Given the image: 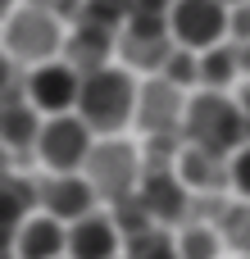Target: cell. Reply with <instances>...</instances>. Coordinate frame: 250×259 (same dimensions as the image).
Here are the masks:
<instances>
[{"mask_svg":"<svg viewBox=\"0 0 250 259\" xmlns=\"http://www.w3.org/2000/svg\"><path fill=\"white\" fill-rule=\"evenodd\" d=\"M237 68L246 73V82H250V41H246V46H237Z\"/></svg>","mask_w":250,"mask_h":259,"instance_id":"obj_28","label":"cell"},{"mask_svg":"<svg viewBox=\"0 0 250 259\" xmlns=\"http://www.w3.org/2000/svg\"><path fill=\"white\" fill-rule=\"evenodd\" d=\"M223 5H228V9H237V5H246V0H223Z\"/></svg>","mask_w":250,"mask_h":259,"instance_id":"obj_30","label":"cell"},{"mask_svg":"<svg viewBox=\"0 0 250 259\" xmlns=\"http://www.w3.org/2000/svg\"><path fill=\"white\" fill-rule=\"evenodd\" d=\"M187 105L191 100L182 96V87H173L169 77H146L137 96V123L146 137H173L187 123Z\"/></svg>","mask_w":250,"mask_h":259,"instance_id":"obj_9","label":"cell"},{"mask_svg":"<svg viewBox=\"0 0 250 259\" xmlns=\"http://www.w3.org/2000/svg\"><path fill=\"white\" fill-rule=\"evenodd\" d=\"M64 46H68V36L59 27V14H50V9L23 5L5 23V59H18L27 73L41 68V64H55V55Z\"/></svg>","mask_w":250,"mask_h":259,"instance_id":"obj_3","label":"cell"},{"mask_svg":"<svg viewBox=\"0 0 250 259\" xmlns=\"http://www.w3.org/2000/svg\"><path fill=\"white\" fill-rule=\"evenodd\" d=\"M232 36H237V46L250 41V5H237L232 9Z\"/></svg>","mask_w":250,"mask_h":259,"instance_id":"obj_26","label":"cell"},{"mask_svg":"<svg viewBox=\"0 0 250 259\" xmlns=\"http://www.w3.org/2000/svg\"><path fill=\"white\" fill-rule=\"evenodd\" d=\"M232 191L250 205V146H241V150L232 155Z\"/></svg>","mask_w":250,"mask_h":259,"instance_id":"obj_25","label":"cell"},{"mask_svg":"<svg viewBox=\"0 0 250 259\" xmlns=\"http://www.w3.org/2000/svg\"><path fill=\"white\" fill-rule=\"evenodd\" d=\"M178 0H137V9H155V14H169Z\"/></svg>","mask_w":250,"mask_h":259,"instance_id":"obj_27","label":"cell"},{"mask_svg":"<svg viewBox=\"0 0 250 259\" xmlns=\"http://www.w3.org/2000/svg\"><path fill=\"white\" fill-rule=\"evenodd\" d=\"M64 250H68L64 223L50 219V214H32V219L18 228V237L5 246V259H59Z\"/></svg>","mask_w":250,"mask_h":259,"instance_id":"obj_12","label":"cell"},{"mask_svg":"<svg viewBox=\"0 0 250 259\" xmlns=\"http://www.w3.org/2000/svg\"><path fill=\"white\" fill-rule=\"evenodd\" d=\"M159 77H169V82H173V87H182V91H187V87H196V82H200V55L178 46V50H173V59L164 64V73H159Z\"/></svg>","mask_w":250,"mask_h":259,"instance_id":"obj_24","label":"cell"},{"mask_svg":"<svg viewBox=\"0 0 250 259\" xmlns=\"http://www.w3.org/2000/svg\"><path fill=\"white\" fill-rule=\"evenodd\" d=\"M82 178L96 187V196H100V200L118 205V200H128V196H137V191H141L146 164H141V155H137L128 141H100V146L91 150V159H87Z\"/></svg>","mask_w":250,"mask_h":259,"instance_id":"obj_4","label":"cell"},{"mask_svg":"<svg viewBox=\"0 0 250 259\" xmlns=\"http://www.w3.org/2000/svg\"><path fill=\"white\" fill-rule=\"evenodd\" d=\"M123 232L109 214H91L77 228H68V259H118Z\"/></svg>","mask_w":250,"mask_h":259,"instance_id":"obj_15","label":"cell"},{"mask_svg":"<svg viewBox=\"0 0 250 259\" xmlns=\"http://www.w3.org/2000/svg\"><path fill=\"white\" fill-rule=\"evenodd\" d=\"M237 105L246 109V118H250V82H241V96H237Z\"/></svg>","mask_w":250,"mask_h":259,"instance_id":"obj_29","label":"cell"},{"mask_svg":"<svg viewBox=\"0 0 250 259\" xmlns=\"http://www.w3.org/2000/svg\"><path fill=\"white\" fill-rule=\"evenodd\" d=\"M118 50H123V59L132 64V68H141V73H164V64L173 59V27H169V14H155V9H137L132 18H128V27H123V36H118Z\"/></svg>","mask_w":250,"mask_h":259,"instance_id":"obj_6","label":"cell"},{"mask_svg":"<svg viewBox=\"0 0 250 259\" xmlns=\"http://www.w3.org/2000/svg\"><path fill=\"white\" fill-rule=\"evenodd\" d=\"M219 232H223V241H228L237 255H250V205L246 200H232V205H228Z\"/></svg>","mask_w":250,"mask_h":259,"instance_id":"obj_22","label":"cell"},{"mask_svg":"<svg viewBox=\"0 0 250 259\" xmlns=\"http://www.w3.org/2000/svg\"><path fill=\"white\" fill-rule=\"evenodd\" d=\"M178 178H182L191 191L223 196V191H232V159H219V155H210V150L182 146V155H178Z\"/></svg>","mask_w":250,"mask_h":259,"instance_id":"obj_14","label":"cell"},{"mask_svg":"<svg viewBox=\"0 0 250 259\" xmlns=\"http://www.w3.org/2000/svg\"><path fill=\"white\" fill-rule=\"evenodd\" d=\"M114 46H118V41H114L109 27L77 18V27L68 32V46H64V64H73L82 77H91V73L109 68V50H114Z\"/></svg>","mask_w":250,"mask_h":259,"instance_id":"obj_13","label":"cell"},{"mask_svg":"<svg viewBox=\"0 0 250 259\" xmlns=\"http://www.w3.org/2000/svg\"><path fill=\"white\" fill-rule=\"evenodd\" d=\"M150 209V219L164 228V223H182L191 214V187L173 173V168H146L141 178V191H137Z\"/></svg>","mask_w":250,"mask_h":259,"instance_id":"obj_11","label":"cell"},{"mask_svg":"<svg viewBox=\"0 0 250 259\" xmlns=\"http://www.w3.org/2000/svg\"><path fill=\"white\" fill-rule=\"evenodd\" d=\"M182 132H187V146L210 150V155H219V159H232L241 146H250L246 109H241L237 100H228L223 91H200V96H191Z\"/></svg>","mask_w":250,"mask_h":259,"instance_id":"obj_1","label":"cell"},{"mask_svg":"<svg viewBox=\"0 0 250 259\" xmlns=\"http://www.w3.org/2000/svg\"><path fill=\"white\" fill-rule=\"evenodd\" d=\"M132 14H137V0H82V14H77V18L118 32V27H128Z\"/></svg>","mask_w":250,"mask_h":259,"instance_id":"obj_20","label":"cell"},{"mask_svg":"<svg viewBox=\"0 0 250 259\" xmlns=\"http://www.w3.org/2000/svg\"><path fill=\"white\" fill-rule=\"evenodd\" d=\"M96 141H91V127L77 118V114H64V118H46V132H41V164L50 168V178H73L87 168Z\"/></svg>","mask_w":250,"mask_h":259,"instance_id":"obj_7","label":"cell"},{"mask_svg":"<svg viewBox=\"0 0 250 259\" xmlns=\"http://www.w3.org/2000/svg\"><path fill=\"white\" fill-rule=\"evenodd\" d=\"M178 250H182V259H219V232H214V223H187L182 237H178Z\"/></svg>","mask_w":250,"mask_h":259,"instance_id":"obj_21","label":"cell"},{"mask_svg":"<svg viewBox=\"0 0 250 259\" xmlns=\"http://www.w3.org/2000/svg\"><path fill=\"white\" fill-rule=\"evenodd\" d=\"M41 132H46V123H41V114H36L27 100L5 109V150H9V159H23L27 150L36 155V146H41Z\"/></svg>","mask_w":250,"mask_h":259,"instance_id":"obj_16","label":"cell"},{"mask_svg":"<svg viewBox=\"0 0 250 259\" xmlns=\"http://www.w3.org/2000/svg\"><path fill=\"white\" fill-rule=\"evenodd\" d=\"M96 187L82 178V173H73V178H46L41 182V214H50V219H59V223H82V219H91L96 214Z\"/></svg>","mask_w":250,"mask_h":259,"instance_id":"obj_10","label":"cell"},{"mask_svg":"<svg viewBox=\"0 0 250 259\" xmlns=\"http://www.w3.org/2000/svg\"><path fill=\"white\" fill-rule=\"evenodd\" d=\"M109 219L118 223V232L132 241V237H146V232H155L159 223L150 219V209H146V200L141 196H128V200H118V205H109Z\"/></svg>","mask_w":250,"mask_h":259,"instance_id":"obj_19","label":"cell"},{"mask_svg":"<svg viewBox=\"0 0 250 259\" xmlns=\"http://www.w3.org/2000/svg\"><path fill=\"white\" fill-rule=\"evenodd\" d=\"M32 205H41V182L18 178V173H5V246L32 219Z\"/></svg>","mask_w":250,"mask_h":259,"instance_id":"obj_17","label":"cell"},{"mask_svg":"<svg viewBox=\"0 0 250 259\" xmlns=\"http://www.w3.org/2000/svg\"><path fill=\"white\" fill-rule=\"evenodd\" d=\"M137 96H141V87L132 82V73L128 68H100V73H91V77H82V100H77V118L91 127V132H100V137H114L132 114H137Z\"/></svg>","mask_w":250,"mask_h":259,"instance_id":"obj_2","label":"cell"},{"mask_svg":"<svg viewBox=\"0 0 250 259\" xmlns=\"http://www.w3.org/2000/svg\"><path fill=\"white\" fill-rule=\"evenodd\" d=\"M237 77H241V68H237V46H214V50L200 55V87H205V91H223V87H232Z\"/></svg>","mask_w":250,"mask_h":259,"instance_id":"obj_18","label":"cell"},{"mask_svg":"<svg viewBox=\"0 0 250 259\" xmlns=\"http://www.w3.org/2000/svg\"><path fill=\"white\" fill-rule=\"evenodd\" d=\"M128 259H182V250H178L173 232L155 228V232H146V237H132V241H128Z\"/></svg>","mask_w":250,"mask_h":259,"instance_id":"obj_23","label":"cell"},{"mask_svg":"<svg viewBox=\"0 0 250 259\" xmlns=\"http://www.w3.org/2000/svg\"><path fill=\"white\" fill-rule=\"evenodd\" d=\"M77 100H82V73L73 64L55 59V64H41V68L27 73V105L36 114L64 118L68 109H77Z\"/></svg>","mask_w":250,"mask_h":259,"instance_id":"obj_8","label":"cell"},{"mask_svg":"<svg viewBox=\"0 0 250 259\" xmlns=\"http://www.w3.org/2000/svg\"><path fill=\"white\" fill-rule=\"evenodd\" d=\"M169 27L182 50L205 55V50L223 46V36H232V9L223 0H178L169 9Z\"/></svg>","mask_w":250,"mask_h":259,"instance_id":"obj_5","label":"cell"}]
</instances>
